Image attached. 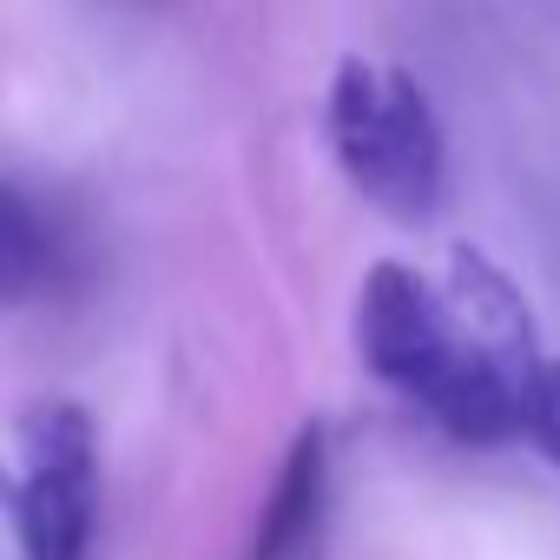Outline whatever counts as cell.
<instances>
[{
    "instance_id": "6da1fadb",
    "label": "cell",
    "mask_w": 560,
    "mask_h": 560,
    "mask_svg": "<svg viewBox=\"0 0 560 560\" xmlns=\"http://www.w3.org/2000/svg\"><path fill=\"white\" fill-rule=\"evenodd\" d=\"M442 304H448V370H442V389L429 396V416L468 448L514 442L534 370L547 363L534 350V317L521 291L481 250L462 244L448 257Z\"/></svg>"
},
{
    "instance_id": "7a4b0ae2",
    "label": "cell",
    "mask_w": 560,
    "mask_h": 560,
    "mask_svg": "<svg viewBox=\"0 0 560 560\" xmlns=\"http://www.w3.org/2000/svg\"><path fill=\"white\" fill-rule=\"evenodd\" d=\"M324 132L343 178L389 218H429L442 205V126L416 73L383 60H343L324 100Z\"/></svg>"
},
{
    "instance_id": "3957f363",
    "label": "cell",
    "mask_w": 560,
    "mask_h": 560,
    "mask_svg": "<svg viewBox=\"0 0 560 560\" xmlns=\"http://www.w3.org/2000/svg\"><path fill=\"white\" fill-rule=\"evenodd\" d=\"M100 521V448L80 402H34L21 416V488L14 527L21 560H86Z\"/></svg>"
},
{
    "instance_id": "277c9868",
    "label": "cell",
    "mask_w": 560,
    "mask_h": 560,
    "mask_svg": "<svg viewBox=\"0 0 560 560\" xmlns=\"http://www.w3.org/2000/svg\"><path fill=\"white\" fill-rule=\"evenodd\" d=\"M357 357L376 383L429 409L448 370V304L409 264H370L357 298Z\"/></svg>"
},
{
    "instance_id": "5b68a950",
    "label": "cell",
    "mask_w": 560,
    "mask_h": 560,
    "mask_svg": "<svg viewBox=\"0 0 560 560\" xmlns=\"http://www.w3.org/2000/svg\"><path fill=\"white\" fill-rule=\"evenodd\" d=\"M324 508H330V442L324 429H304L270 481V501L250 534V560H311L324 540Z\"/></svg>"
},
{
    "instance_id": "8992f818",
    "label": "cell",
    "mask_w": 560,
    "mask_h": 560,
    "mask_svg": "<svg viewBox=\"0 0 560 560\" xmlns=\"http://www.w3.org/2000/svg\"><path fill=\"white\" fill-rule=\"evenodd\" d=\"M54 264H60V237H54L47 211L21 185L0 178V304L34 298L54 277Z\"/></svg>"
},
{
    "instance_id": "52a82bcc",
    "label": "cell",
    "mask_w": 560,
    "mask_h": 560,
    "mask_svg": "<svg viewBox=\"0 0 560 560\" xmlns=\"http://www.w3.org/2000/svg\"><path fill=\"white\" fill-rule=\"evenodd\" d=\"M521 435L560 468V363L534 370V389H527V409H521Z\"/></svg>"
}]
</instances>
